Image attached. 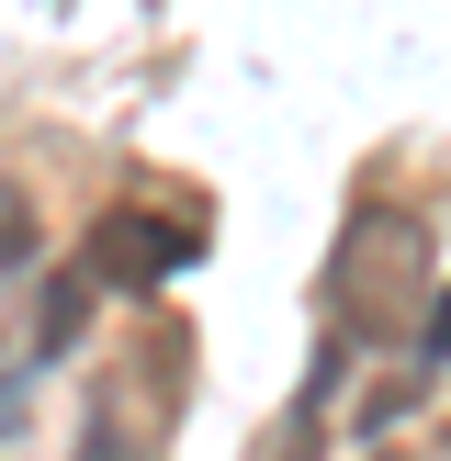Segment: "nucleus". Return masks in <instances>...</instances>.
I'll return each instance as SVG.
<instances>
[{"label":"nucleus","mask_w":451,"mask_h":461,"mask_svg":"<svg viewBox=\"0 0 451 461\" xmlns=\"http://www.w3.org/2000/svg\"><path fill=\"white\" fill-rule=\"evenodd\" d=\"M90 259H102L113 282H147V270H180V259H192V225H147V214H102V237H90Z\"/></svg>","instance_id":"nucleus-1"},{"label":"nucleus","mask_w":451,"mask_h":461,"mask_svg":"<svg viewBox=\"0 0 451 461\" xmlns=\"http://www.w3.org/2000/svg\"><path fill=\"white\" fill-rule=\"evenodd\" d=\"M79 327H90V270H45V293H34V360H57Z\"/></svg>","instance_id":"nucleus-2"},{"label":"nucleus","mask_w":451,"mask_h":461,"mask_svg":"<svg viewBox=\"0 0 451 461\" xmlns=\"http://www.w3.org/2000/svg\"><path fill=\"white\" fill-rule=\"evenodd\" d=\"M34 203H23V180H0V282H23V270H34Z\"/></svg>","instance_id":"nucleus-3"},{"label":"nucleus","mask_w":451,"mask_h":461,"mask_svg":"<svg viewBox=\"0 0 451 461\" xmlns=\"http://www.w3.org/2000/svg\"><path fill=\"white\" fill-rule=\"evenodd\" d=\"M418 360H428V372H440V360H451V293H440V304H428V327H418Z\"/></svg>","instance_id":"nucleus-4"},{"label":"nucleus","mask_w":451,"mask_h":461,"mask_svg":"<svg viewBox=\"0 0 451 461\" xmlns=\"http://www.w3.org/2000/svg\"><path fill=\"white\" fill-rule=\"evenodd\" d=\"M0 428H23V372H0Z\"/></svg>","instance_id":"nucleus-5"}]
</instances>
